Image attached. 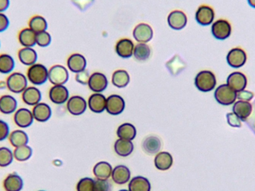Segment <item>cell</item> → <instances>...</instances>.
I'll list each match as a JSON object with an SVG mask.
<instances>
[{
    "label": "cell",
    "mask_w": 255,
    "mask_h": 191,
    "mask_svg": "<svg viewBox=\"0 0 255 191\" xmlns=\"http://www.w3.org/2000/svg\"><path fill=\"white\" fill-rule=\"evenodd\" d=\"M215 10L208 4H202L198 7L195 13V19L198 24L202 26L212 25L215 21Z\"/></svg>",
    "instance_id": "cell-8"
},
{
    "label": "cell",
    "mask_w": 255,
    "mask_h": 191,
    "mask_svg": "<svg viewBox=\"0 0 255 191\" xmlns=\"http://www.w3.org/2000/svg\"><path fill=\"white\" fill-rule=\"evenodd\" d=\"M8 140L12 147L16 148L22 146L28 145L29 142V137L25 131L22 129H16L13 132H10Z\"/></svg>",
    "instance_id": "cell-30"
},
{
    "label": "cell",
    "mask_w": 255,
    "mask_h": 191,
    "mask_svg": "<svg viewBox=\"0 0 255 191\" xmlns=\"http://www.w3.org/2000/svg\"><path fill=\"white\" fill-rule=\"evenodd\" d=\"M31 111H32L34 120L39 123H46L49 121L52 115V108L45 102H41L37 104L35 106L33 107Z\"/></svg>",
    "instance_id": "cell-21"
},
{
    "label": "cell",
    "mask_w": 255,
    "mask_h": 191,
    "mask_svg": "<svg viewBox=\"0 0 255 191\" xmlns=\"http://www.w3.org/2000/svg\"><path fill=\"white\" fill-rule=\"evenodd\" d=\"M23 188V180L16 173L9 174L3 181V189L5 191H22Z\"/></svg>",
    "instance_id": "cell-25"
},
{
    "label": "cell",
    "mask_w": 255,
    "mask_h": 191,
    "mask_svg": "<svg viewBox=\"0 0 255 191\" xmlns=\"http://www.w3.org/2000/svg\"><path fill=\"white\" fill-rule=\"evenodd\" d=\"M107 98L100 93H94L90 96L88 101V106L92 112L101 114L106 109Z\"/></svg>",
    "instance_id": "cell-24"
},
{
    "label": "cell",
    "mask_w": 255,
    "mask_h": 191,
    "mask_svg": "<svg viewBox=\"0 0 255 191\" xmlns=\"http://www.w3.org/2000/svg\"><path fill=\"white\" fill-rule=\"evenodd\" d=\"M7 89L12 94H22L29 85L26 75L21 72H13L6 79Z\"/></svg>",
    "instance_id": "cell-3"
},
{
    "label": "cell",
    "mask_w": 255,
    "mask_h": 191,
    "mask_svg": "<svg viewBox=\"0 0 255 191\" xmlns=\"http://www.w3.org/2000/svg\"><path fill=\"white\" fill-rule=\"evenodd\" d=\"M188 19L187 14L182 10H175L169 13L167 16V23L172 29L180 31L185 28Z\"/></svg>",
    "instance_id": "cell-11"
},
{
    "label": "cell",
    "mask_w": 255,
    "mask_h": 191,
    "mask_svg": "<svg viewBox=\"0 0 255 191\" xmlns=\"http://www.w3.org/2000/svg\"><path fill=\"white\" fill-rule=\"evenodd\" d=\"M134 146L130 141L118 139L115 144V151L121 157H128L133 153Z\"/></svg>",
    "instance_id": "cell-33"
},
{
    "label": "cell",
    "mask_w": 255,
    "mask_h": 191,
    "mask_svg": "<svg viewBox=\"0 0 255 191\" xmlns=\"http://www.w3.org/2000/svg\"><path fill=\"white\" fill-rule=\"evenodd\" d=\"M18 109V101L13 96L4 94L0 96V113L4 115L14 114Z\"/></svg>",
    "instance_id": "cell-22"
},
{
    "label": "cell",
    "mask_w": 255,
    "mask_h": 191,
    "mask_svg": "<svg viewBox=\"0 0 255 191\" xmlns=\"http://www.w3.org/2000/svg\"><path fill=\"white\" fill-rule=\"evenodd\" d=\"M87 64L86 58L82 54L73 53L67 58V67L72 73H80L86 70Z\"/></svg>",
    "instance_id": "cell-20"
},
{
    "label": "cell",
    "mask_w": 255,
    "mask_h": 191,
    "mask_svg": "<svg viewBox=\"0 0 255 191\" xmlns=\"http://www.w3.org/2000/svg\"><path fill=\"white\" fill-rule=\"evenodd\" d=\"M14 160L13 153L8 147H0V168H7Z\"/></svg>",
    "instance_id": "cell-40"
},
{
    "label": "cell",
    "mask_w": 255,
    "mask_h": 191,
    "mask_svg": "<svg viewBox=\"0 0 255 191\" xmlns=\"http://www.w3.org/2000/svg\"><path fill=\"white\" fill-rule=\"evenodd\" d=\"M42 191V190H41V191Z\"/></svg>",
    "instance_id": "cell-55"
},
{
    "label": "cell",
    "mask_w": 255,
    "mask_h": 191,
    "mask_svg": "<svg viewBox=\"0 0 255 191\" xmlns=\"http://www.w3.org/2000/svg\"><path fill=\"white\" fill-rule=\"evenodd\" d=\"M126 108V102L122 96L112 94L107 98L106 111L111 115H120L124 112Z\"/></svg>",
    "instance_id": "cell-10"
},
{
    "label": "cell",
    "mask_w": 255,
    "mask_h": 191,
    "mask_svg": "<svg viewBox=\"0 0 255 191\" xmlns=\"http://www.w3.org/2000/svg\"><path fill=\"white\" fill-rule=\"evenodd\" d=\"M117 135L120 139L132 141L136 138V129L131 123H124L118 127Z\"/></svg>",
    "instance_id": "cell-35"
},
{
    "label": "cell",
    "mask_w": 255,
    "mask_h": 191,
    "mask_svg": "<svg viewBox=\"0 0 255 191\" xmlns=\"http://www.w3.org/2000/svg\"><path fill=\"white\" fill-rule=\"evenodd\" d=\"M248 56L247 52L241 47H234L226 55V61L232 68L239 69L247 64Z\"/></svg>",
    "instance_id": "cell-6"
},
{
    "label": "cell",
    "mask_w": 255,
    "mask_h": 191,
    "mask_svg": "<svg viewBox=\"0 0 255 191\" xmlns=\"http://www.w3.org/2000/svg\"><path fill=\"white\" fill-rule=\"evenodd\" d=\"M94 176L97 180H109L112 177L113 168L107 162H100L94 166Z\"/></svg>",
    "instance_id": "cell-31"
},
{
    "label": "cell",
    "mask_w": 255,
    "mask_h": 191,
    "mask_svg": "<svg viewBox=\"0 0 255 191\" xmlns=\"http://www.w3.org/2000/svg\"><path fill=\"white\" fill-rule=\"evenodd\" d=\"M77 191H95V180L85 177L79 180L76 186Z\"/></svg>",
    "instance_id": "cell-42"
},
{
    "label": "cell",
    "mask_w": 255,
    "mask_h": 191,
    "mask_svg": "<svg viewBox=\"0 0 255 191\" xmlns=\"http://www.w3.org/2000/svg\"><path fill=\"white\" fill-rule=\"evenodd\" d=\"M119 191H129L128 190H126V189H123V190H120Z\"/></svg>",
    "instance_id": "cell-53"
},
{
    "label": "cell",
    "mask_w": 255,
    "mask_h": 191,
    "mask_svg": "<svg viewBox=\"0 0 255 191\" xmlns=\"http://www.w3.org/2000/svg\"><path fill=\"white\" fill-rule=\"evenodd\" d=\"M226 117H227L228 123L232 127L241 128L242 126V121L241 119L233 112L228 113Z\"/></svg>",
    "instance_id": "cell-45"
},
{
    "label": "cell",
    "mask_w": 255,
    "mask_h": 191,
    "mask_svg": "<svg viewBox=\"0 0 255 191\" xmlns=\"http://www.w3.org/2000/svg\"><path fill=\"white\" fill-rule=\"evenodd\" d=\"M211 30L214 38L219 40H225L232 35V25L227 19H219L213 22Z\"/></svg>",
    "instance_id": "cell-5"
},
{
    "label": "cell",
    "mask_w": 255,
    "mask_h": 191,
    "mask_svg": "<svg viewBox=\"0 0 255 191\" xmlns=\"http://www.w3.org/2000/svg\"><path fill=\"white\" fill-rule=\"evenodd\" d=\"M130 76L125 70H118L112 75V82L114 86L118 88H124L130 82Z\"/></svg>",
    "instance_id": "cell-37"
},
{
    "label": "cell",
    "mask_w": 255,
    "mask_h": 191,
    "mask_svg": "<svg viewBox=\"0 0 255 191\" xmlns=\"http://www.w3.org/2000/svg\"><path fill=\"white\" fill-rule=\"evenodd\" d=\"M133 55L137 61H146L151 55V49L147 43H138L135 45Z\"/></svg>",
    "instance_id": "cell-38"
},
{
    "label": "cell",
    "mask_w": 255,
    "mask_h": 191,
    "mask_svg": "<svg viewBox=\"0 0 255 191\" xmlns=\"http://www.w3.org/2000/svg\"><path fill=\"white\" fill-rule=\"evenodd\" d=\"M0 49H1V40H0Z\"/></svg>",
    "instance_id": "cell-54"
},
{
    "label": "cell",
    "mask_w": 255,
    "mask_h": 191,
    "mask_svg": "<svg viewBox=\"0 0 255 191\" xmlns=\"http://www.w3.org/2000/svg\"><path fill=\"white\" fill-rule=\"evenodd\" d=\"M88 85L93 92L102 94L107 89L109 80L104 73L95 72L90 76Z\"/></svg>",
    "instance_id": "cell-12"
},
{
    "label": "cell",
    "mask_w": 255,
    "mask_h": 191,
    "mask_svg": "<svg viewBox=\"0 0 255 191\" xmlns=\"http://www.w3.org/2000/svg\"><path fill=\"white\" fill-rule=\"evenodd\" d=\"M253 105L250 102L238 100L233 104L232 111L236 114L241 121L246 122L253 114Z\"/></svg>",
    "instance_id": "cell-19"
},
{
    "label": "cell",
    "mask_w": 255,
    "mask_h": 191,
    "mask_svg": "<svg viewBox=\"0 0 255 191\" xmlns=\"http://www.w3.org/2000/svg\"><path fill=\"white\" fill-rule=\"evenodd\" d=\"M134 43L129 38H122L118 40L115 46V52L122 58H130L133 56Z\"/></svg>",
    "instance_id": "cell-23"
},
{
    "label": "cell",
    "mask_w": 255,
    "mask_h": 191,
    "mask_svg": "<svg viewBox=\"0 0 255 191\" xmlns=\"http://www.w3.org/2000/svg\"><path fill=\"white\" fill-rule=\"evenodd\" d=\"M68 69L61 64H55L49 69V82L52 85H64L68 82Z\"/></svg>",
    "instance_id": "cell-7"
},
{
    "label": "cell",
    "mask_w": 255,
    "mask_h": 191,
    "mask_svg": "<svg viewBox=\"0 0 255 191\" xmlns=\"http://www.w3.org/2000/svg\"><path fill=\"white\" fill-rule=\"evenodd\" d=\"M151 183L145 177L138 176L129 181V191H151Z\"/></svg>",
    "instance_id": "cell-32"
},
{
    "label": "cell",
    "mask_w": 255,
    "mask_h": 191,
    "mask_svg": "<svg viewBox=\"0 0 255 191\" xmlns=\"http://www.w3.org/2000/svg\"><path fill=\"white\" fill-rule=\"evenodd\" d=\"M237 96H238V100L247 101V102H250L253 100V98L255 97L254 93L247 90H244V91H240L237 93Z\"/></svg>",
    "instance_id": "cell-48"
},
{
    "label": "cell",
    "mask_w": 255,
    "mask_h": 191,
    "mask_svg": "<svg viewBox=\"0 0 255 191\" xmlns=\"http://www.w3.org/2000/svg\"><path fill=\"white\" fill-rule=\"evenodd\" d=\"M15 160L19 162H27L33 155V150L30 146L25 145L16 147L13 151Z\"/></svg>",
    "instance_id": "cell-39"
},
{
    "label": "cell",
    "mask_w": 255,
    "mask_h": 191,
    "mask_svg": "<svg viewBox=\"0 0 255 191\" xmlns=\"http://www.w3.org/2000/svg\"><path fill=\"white\" fill-rule=\"evenodd\" d=\"M247 1H248L249 5L250 7L255 8V0H247Z\"/></svg>",
    "instance_id": "cell-52"
},
{
    "label": "cell",
    "mask_w": 255,
    "mask_h": 191,
    "mask_svg": "<svg viewBox=\"0 0 255 191\" xmlns=\"http://www.w3.org/2000/svg\"><path fill=\"white\" fill-rule=\"evenodd\" d=\"M13 121L20 129L30 127L34 121L32 111L27 108H18L13 114Z\"/></svg>",
    "instance_id": "cell-9"
},
{
    "label": "cell",
    "mask_w": 255,
    "mask_h": 191,
    "mask_svg": "<svg viewBox=\"0 0 255 191\" xmlns=\"http://www.w3.org/2000/svg\"><path fill=\"white\" fill-rule=\"evenodd\" d=\"M49 98L55 105H63L70 99V92L64 85H53L49 89Z\"/></svg>",
    "instance_id": "cell-16"
},
{
    "label": "cell",
    "mask_w": 255,
    "mask_h": 191,
    "mask_svg": "<svg viewBox=\"0 0 255 191\" xmlns=\"http://www.w3.org/2000/svg\"><path fill=\"white\" fill-rule=\"evenodd\" d=\"M22 102L28 106L34 107L41 102L42 93L37 87L28 86L21 94Z\"/></svg>",
    "instance_id": "cell-18"
},
{
    "label": "cell",
    "mask_w": 255,
    "mask_h": 191,
    "mask_svg": "<svg viewBox=\"0 0 255 191\" xmlns=\"http://www.w3.org/2000/svg\"><path fill=\"white\" fill-rule=\"evenodd\" d=\"M226 84L237 93L244 91L248 85V79L242 72H232L227 78Z\"/></svg>",
    "instance_id": "cell-15"
},
{
    "label": "cell",
    "mask_w": 255,
    "mask_h": 191,
    "mask_svg": "<svg viewBox=\"0 0 255 191\" xmlns=\"http://www.w3.org/2000/svg\"><path fill=\"white\" fill-rule=\"evenodd\" d=\"M90 76H91V75H90L89 72L88 70H83V71L80 72V73H76V82L78 83L81 84V85H88V82H89Z\"/></svg>",
    "instance_id": "cell-46"
},
{
    "label": "cell",
    "mask_w": 255,
    "mask_h": 191,
    "mask_svg": "<svg viewBox=\"0 0 255 191\" xmlns=\"http://www.w3.org/2000/svg\"><path fill=\"white\" fill-rule=\"evenodd\" d=\"M10 5V0H0V13H5Z\"/></svg>",
    "instance_id": "cell-49"
},
{
    "label": "cell",
    "mask_w": 255,
    "mask_h": 191,
    "mask_svg": "<svg viewBox=\"0 0 255 191\" xmlns=\"http://www.w3.org/2000/svg\"><path fill=\"white\" fill-rule=\"evenodd\" d=\"M10 21L5 13H0V33L4 32L10 27Z\"/></svg>",
    "instance_id": "cell-47"
},
{
    "label": "cell",
    "mask_w": 255,
    "mask_h": 191,
    "mask_svg": "<svg viewBox=\"0 0 255 191\" xmlns=\"http://www.w3.org/2000/svg\"><path fill=\"white\" fill-rule=\"evenodd\" d=\"M142 149L149 155L157 154L161 147V141L157 137L150 136L142 142Z\"/></svg>",
    "instance_id": "cell-36"
},
{
    "label": "cell",
    "mask_w": 255,
    "mask_h": 191,
    "mask_svg": "<svg viewBox=\"0 0 255 191\" xmlns=\"http://www.w3.org/2000/svg\"><path fill=\"white\" fill-rule=\"evenodd\" d=\"M7 89V85H6V81L0 80V91Z\"/></svg>",
    "instance_id": "cell-51"
},
{
    "label": "cell",
    "mask_w": 255,
    "mask_h": 191,
    "mask_svg": "<svg viewBox=\"0 0 255 191\" xmlns=\"http://www.w3.org/2000/svg\"><path fill=\"white\" fill-rule=\"evenodd\" d=\"M52 35L47 31L38 33L36 36V46L39 47H48L52 43Z\"/></svg>",
    "instance_id": "cell-41"
},
{
    "label": "cell",
    "mask_w": 255,
    "mask_h": 191,
    "mask_svg": "<svg viewBox=\"0 0 255 191\" xmlns=\"http://www.w3.org/2000/svg\"><path fill=\"white\" fill-rule=\"evenodd\" d=\"M194 84L196 88L201 92H211L216 89L217 78L211 70H202L196 74Z\"/></svg>",
    "instance_id": "cell-2"
},
{
    "label": "cell",
    "mask_w": 255,
    "mask_h": 191,
    "mask_svg": "<svg viewBox=\"0 0 255 191\" xmlns=\"http://www.w3.org/2000/svg\"><path fill=\"white\" fill-rule=\"evenodd\" d=\"M87 108L88 102L82 96H72L67 102V111L73 116L82 115L86 111Z\"/></svg>",
    "instance_id": "cell-13"
},
{
    "label": "cell",
    "mask_w": 255,
    "mask_h": 191,
    "mask_svg": "<svg viewBox=\"0 0 255 191\" xmlns=\"http://www.w3.org/2000/svg\"><path fill=\"white\" fill-rule=\"evenodd\" d=\"M16 61L11 55L8 53L0 54V74L10 75L14 72Z\"/></svg>",
    "instance_id": "cell-29"
},
{
    "label": "cell",
    "mask_w": 255,
    "mask_h": 191,
    "mask_svg": "<svg viewBox=\"0 0 255 191\" xmlns=\"http://www.w3.org/2000/svg\"><path fill=\"white\" fill-rule=\"evenodd\" d=\"M28 27L36 34L47 31L48 22L44 16L41 15H34L28 20Z\"/></svg>",
    "instance_id": "cell-34"
},
{
    "label": "cell",
    "mask_w": 255,
    "mask_h": 191,
    "mask_svg": "<svg viewBox=\"0 0 255 191\" xmlns=\"http://www.w3.org/2000/svg\"><path fill=\"white\" fill-rule=\"evenodd\" d=\"M154 163V166L159 171H168L173 165V158L168 152H160L156 155Z\"/></svg>",
    "instance_id": "cell-28"
},
{
    "label": "cell",
    "mask_w": 255,
    "mask_h": 191,
    "mask_svg": "<svg viewBox=\"0 0 255 191\" xmlns=\"http://www.w3.org/2000/svg\"><path fill=\"white\" fill-rule=\"evenodd\" d=\"M214 98L217 103L223 106L233 105L238 99L236 91H234L227 84H223L216 88Z\"/></svg>",
    "instance_id": "cell-4"
},
{
    "label": "cell",
    "mask_w": 255,
    "mask_h": 191,
    "mask_svg": "<svg viewBox=\"0 0 255 191\" xmlns=\"http://www.w3.org/2000/svg\"><path fill=\"white\" fill-rule=\"evenodd\" d=\"M17 58L20 64L28 67L37 63L38 54L34 47H22L18 51Z\"/></svg>",
    "instance_id": "cell-17"
},
{
    "label": "cell",
    "mask_w": 255,
    "mask_h": 191,
    "mask_svg": "<svg viewBox=\"0 0 255 191\" xmlns=\"http://www.w3.org/2000/svg\"><path fill=\"white\" fill-rule=\"evenodd\" d=\"M25 75L28 82L33 86H41L49 81V69L40 63L28 67Z\"/></svg>",
    "instance_id": "cell-1"
},
{
    "label": "cell",
    "mask_w": 255,
    "mask_h": 191,
    "mask_svg": "<svg viewBox=\"0 0 255 191\" xmlns=\"http://www.w3.org/2000/svg\"><path fill=\"white\" fill-rule=\"evenodd\" d=\"M112 189V183L109 180H95V191H111Z\"/></svg>",
    "instance_id": "cell-44"
},
{
    "label": "cell",
    "mask_w": 255,
    "mask_h": 191,
    "mask_svg": "<svg viewBox=\"0 0 255 191\" xmlns=\"http://www.w3.org/2000/svg\"><path fill=\"white\" fill-rule=\"evenodd\" d=\"M37 34L31 28H22L17 34V40L22 47H34L36 46Z\"/></svg>",
    "instance_id": "cell-26"
},
{
    "label": "cell",
    "mask_w": 255,
    "mask_h": 191,
    "mask_svg": "<svg viewBox=\"0 0 255 191\" xmlns=\"http://www.w3.org/2000/svg\"><path fill=\"white\" fill-rule=\"evenodd\" d=\"M112 178L116 184L123 186L130 180V171L125 165H118L112 171Z\"/></svg>",
    "instance_id": "cell-27"
},
{
    "label": "cell",
    "mask_w": 255,
    "mask_h": 191,
    "mask_svg": "<svg viewBox=\"0 0 255 191\" xmlns=\"http://www.w3.org/2000/svg\"><path fill=\"white\" fill-rule=\"evenodd\" d=\"M10 129L8 123L0 119V142L8 139Z\"/></svg>",
    "instance_id": "cell-43"
},
{
    "label": "cell",
    "mask_w": 255,
    "mask_h": 191,
    "mask_svg": "<svg viewBox=\"0 0 255 191\" xmlns=\"http://www.w3.org/2000/svg\"><path fill=\"white\" fill-rule=\"evenodd\" d=\"M246 122H247L249 126L251 127V129H253V132H254V133L255 134V109L254 115H253V117L250 116V118H249Z\"/></svg>",
    "instance_id": "cell-50"
},
{
    "label": "cell",
    "mask_w": 255,
    "mask_h": 191,
    "mask_svg": "<svg viewBox=\"0 0 255 191\" xmlns=\"http://www.w3.org/2000/svg\"><path fill=\"white\" fill-rule=\"evenodd\" d=\"M132 34L133 38L138 43H147L153 38L154 32L151 25L142 22L134 27Z\"/></svg>",
    "instance_id": "cell-14"
}]
</instances>
